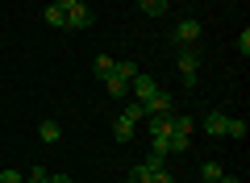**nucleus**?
Returning <instances> with one entry per match:
<instances>
[{"instance_id": "obj_1", "label": "nucleus", "mask_w": 250, "mask_h": 183, "mask_svg": "<svg viewBox=\"0 0 250 183\" xmlns=\"http://www.w3.org/2000/svg\"><path fill=\"white\" fill-rule=\"evenodd\" d=\"M129 92L138 96V104H146V100H150L154 92H159V83H154V75H142V71H138V75L129 79Z\"/></svg>"}, {"instance_id": "obj_2", "label": "nucleus", "mask_w": 250, "mask_h": 183, "mask_svg": "<svg viewBox=\"0 0 250 183\" xmlns=\"http://www.w3.org/2000/svg\"><path fill=\"white\" fill-rule=\"evenodd\" d=\"M175 67L184 71V75H196V71H200V50H196V46H179Z\"/></svg>"}, {"instance_id": "obj_3", "label": "nucleus", "mask_w": 250, "mask_h": 183, "mask_svg": "<svg viewBox=\"0 0 250 183\" xmlns=\"http://www.w3.org/2000/svg\"><path fill=\"white\" fill-rule=\"evenodd\" d=\"M142 113H146V117H154V113H175V100H171V92H163V87H159V92H154V96L142 104Z\"/></svg>"}, {"instance_id": "obj_4", "label": "nucleus", "mask_w": 250, "mask_h": 183, "mask_svg": "<svg viewBox=\"0 0 250 183\" xmlns=\"http://www.w3.org/2000/svg\"><path fill=\"white\" fill-rule=\"evenodd\" d=\"M88 25H92V9L83 0H75L71 9H67V29H88Z\"/></svg>"}, {"instance_id": "obj_5", "label": "nucleus", "mask_w": 250, "mask_h": 183, "mask_svg": "<svg viewBox=\"0 0 250 183\" xmlns=\"http://www.w3.org/2000/svg\"><path fill=\"white\" fill-rule=\"evenodd\" d=\"M171 38H175V46H192V42L200 38V21H192V17H188V21H179Z\"/></svg>"}, {"instance_id": "obj_6", "label": "nucleus", "mask_w": 250, "mask_h": 183, "mask_svg": "<svg viewBox=\"0 0 250 183\" xmlns=\"http://www.w3.org/2000/svg\"><path fill=\"white\" fill-rule=\"evenodd\" d=\"M146 121H150V138H171L175 113H154V117H146Z\"/></svg>"}, {"instance_id": "obj_7", "label": "nucleus", "mask_w": 250, "mask_h": 183, "mask_svg": "<svg viewBox=\"0 0 250 183\" xmlns=\"http://www.w3.org/2000/svg\"><path fill=\"white\" fill-rule=\"evenodd\" d=\"M225 125H229V117H225V113H208L205 129H208V138H221V133H225Z\"/></svg>"}, {"instance_id": "obj_8", "label": "nucleus", "mask_w": 250, "mask_h": 183, "mask_svg": "<svg viewBox=\"0 0 250 183\" xmlns=\"http://www.w3.org/2000/svg\"><path fill=\"white\" fill-rule=\"evenodd\" d=\"M92 71H96V79H108V75H117V59H108V54H100V59L92 62Z\"/></svg>"}, {"instance_id": "obj_9", "label": "nucleus", "mask_w": 250, "mask_h": 183, "mask_svg": "<svg viewBox=\"0 0 250 183\" xmlns=\"http://www.w3.org/2000/svg\"><path fill=\"white\" fill-rule=\"evenodd\" d=\"M42 17H46V25H59V29H67V13H62L59 4H54V0L46 4V13H42Z\"/></svg>"}, {"instance_id": "obj_10", "label": "nucleus", "mask_w": 250, "mask_h": 183, "mask_svg": "<svg viewBox=\"0 0 250 183\" xmlns=\"http://www.w3.org/2000/svg\"><path fill=\"white\" fill-rule=\"evenodd\" d=\"M113 138L117 142H129V138H134V121H129V117H117V121H113Z\"/></svg>"}, {"instance_id": "obj_11", "label": "nucleus", "mask_w": 250, "mask_h": 183, "mask_svg": "<svg viewBox=\"0 0 250 183\" xmlns=\"http://www.w3.org/2000/svg\"><path fill=\"white\" fill-rule=\"evenodd\" d=\"M138 9H142L146 17H163V13H167V0H138Z\"/></svg>"}, {"instance_id": "obj_12", "label": "nucleus", "mask_w": 250, "mask_h": 183, "mask_svg": "<svg viewBox=\"0 0 250 183\" xmlns=\"http://www.w3.org/2000/svg\"><path fill=\"white\" fill-rule=\"evenodd\" d=\"M104 83H108V96H113V100H121V96H129V83H125V79H117V75H108Z\"/></svg>"}, {"instance_id": "obj_13", "label": "nucleus", "mask_w": 250, "mask_h": 183, "mask_svg": "<svg viewBox=\"0 0 250 183\" xmlns=\"http://www.w3.org/2000/svg\"><path fill=\"white\" fill-rule=\"evenodd\" d=\"M38 133H42V142H50V146H54V142L62 138V129H59L54 121H42V125H38Z\"/></svg>"}, {"instance_id": "obj_14", "label": "nucleus", "mask_w": 250, "mask_h": 183, "mask_svg": "<svg viewBox=\"0 0 250 183\" xmlns=\"http://www.w3.org/2000/svg\"><path fill=\"white\" fill-rule=\"evenodd\" d=\"M134 75H138V67H134V62H129V59H117V79H125V83H129Z\"/></svg>"}, {"instance_id": "obj_15", "label": "nucleus", "mask_w": 250, "mask_h": 183, "mask_svg": "<svg viewBox=\"0 0 250 183\" xmlns=\"http://www.w3.org/2000/svg\"><path fill=\"white\" fill-rule=\"evenodd\" d=\"M192 129H196L192 117H175V125H171V133H184V138H192Z\"/></svg>"}, {"instance_id": "obj_16", "label": "nucleus", "mask_w": 250, "mask_h": 183, "mask_svg": "<svg viewBox=\"0 0 250 183\" xmlns=\"http://www.w3.org/2000/svg\"><path fill=\"white\" fill-rule=\"evenodd\" d=\"M150 175H154V171L142 163V166H134V171H129V183H150Z\"/></svg>"}, {"instance_id": "obj_17", "label": "nucleus", "mask_w": 250, "mask_h": 183, "mask_svg": "<svg viewBox=\"0 0 250 183\" xmlns=\"http://www.w3.org/2000/svg\"><path fill=\"white\" fill-rule=\"evenodd\" d=\"M188 146H192V138H184V133H171V154H184Z\"/></svg>"}, {"instance_id": "obj_18", "label": "nucleus", "mask_w": 250, "mask_h": 183, "mask_svg": "<svg viewBox=\"0 0 250 183\" xmlns=\"http://www.w3.org/2000/svg\"><path fill=\"white\" fill-rule=\"evenodd\" d=\"M121 117H129L134 125H138V121H146V113H142V104H138V100H134V104H125V113H121Z\"/></svg>"}, {"instance_id": "obj_19", "label": "nucleus", "mask_w": 250, "mask_h": 183, "mask_svg": "<svg viewBox=\"0 0 250 183\" xmlns=\"http://www.w3.org/2000/svg\"><path fill=\"white\" fill-rule=\"evenodd\" d=\"M225 133H229V138H246V121H233V117H229V125H225Z\"/></svg>"}, {"instance_id": "obj_20", "label": "nucleus", "mask_w": 250, "mask_h": 183, "mask_svg": "<svg viewBox=\"0 0 250 183\" xmlns=\"http://www.w3.org/2000/svg\"><path fill=\"white\" fill-rule=\"evenodd\" d=\"M200 175H205L208 183H217V179H221L225 171H221V166H217V163H205V166H200Z\"/></svg>"}, {"instance_id": "obj_21", "label": "nucleus", "mask_w": 250, "mask_h": 183, "mask_svg": "<svg viewBox=\"0 0 250 183\" xmlns=\"http://www.w3.org/2000/svg\"><path fill=\"white\" fill-rule=\"evenodd\" d=\"M21 183H46V171H42V166H34V171H29Z\"/></svg>"}, {"instance_id": "obj_22", "label": "nucleus", "mask_w": 250, "mask_h": 183, "mask_svg": "<svg viewBox=\"0 0 250 183\" xmlns=\"http://www.w3.org/2000/svg\"><path fill=\"white\" fill-rule=\"evenodd\" d=\"M238 50H242V59L250 54V29H242V38H238Z\"/></svg>"}, {"instance_id": "obj_23", "label": "nucleus", "mask_w": 250, "mask_h": 183, "mask_svg": "<svg viewBox=\"0 0 250 183\" xmlns=\"http://www.w3.org/2000/svg\"><path fill=\"white\" fill-rule=\"evenodd\" d=\"M150 183H175V179H171V175H167V166H159V171L150 175Z\"/></svg>"}, {"instance_id": "obj_24", "label": "nucleus", "mask_w": 250, "mask_h": 183, "mask_svg": "<svg viewBox=\"0 0 250 183\" xmlns=\"http://www.w3.org/2000/svg\"><path fill=\"white\" fill-rule=\"evenodd\" d=\"M25 175H17V171H0V183H21Z\"/></svg>"}, {"instance_id": "obj_25", "label": "nucleus", "mask_w": 250, "mask_h": 183, "mask_svg": "<svg viewBox=\"0 0 250 183\" xmlns=\"http://www.w3.org/2000/svg\"><path fill=\"white\" fill-rule=\"evenodd\" d=\"M46 183H71V175H46Z\"/></svg>"}, {"instance_id": "obj_26", "label": "nucleus", "mask_w": 250, "mask_h": 183, "mask_svg": "<svg viewBox=\"0 0 250 183\" xmlns=\"http://www.w3.org/2000/svg\"><path fill=\"white\" fill-rule=\"evenodd\" d=\"M54 4H59V9H62V13H67V9H71V4H75V0H54Z\"/></svg>"}, {"instance_id": "obj_27", "label": "nucleus", "mask_w": 250, "mask_h": 183, "mask_svg": "<svg viewBox=\"0 0 250 183\" xmlns=\"http://www.w3.org/2000/svg\"><path fill=\"white\" fill-rule=\"evenodd\" d=\"M217 183H242V179H233V175H221V179H217Z\"/></svg>"}]
</instances>
